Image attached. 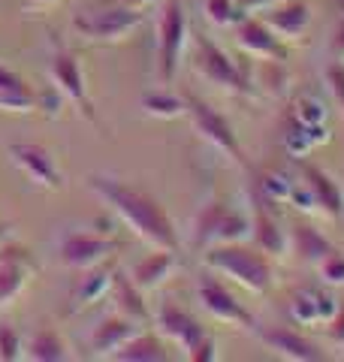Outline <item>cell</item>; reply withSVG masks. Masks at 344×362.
<instances>
[{
    "instance_id": "6da1fadb",
    "label": "cell",
    "mask_w": 344,
    "mask_h": 362,
    "mask_svg": "<svg viewBox=\"0 0 344 362\" xmlns=\"http://www.w3.org/2000/svg\"><path fill=\"white\" fill-rule=\"evenodd\" d=\"M88 187L100 202L118 214V218L139 235L142 242L151 247H166V251H178V230L166 209L160 206L154 197H148L145 190H136L130 185H124L121 178H109V175H91Z\"/></svg>"
},
{
    "instance_id": "7a4b0ae2",
    "label": "cell",
    "mask_w": 344,
    "mask_h": 362,
    "mask_svg": "<svg viewBox=\"0 0 344 362\" xmlns=\"http://www.w3.org/2000/svg\"><path fill=\"white\" fill-rule=\"evenodd\" d=\"M202 251H205L202 254L205 269L233 278L236 284H242L251 293H269L275 272L269 263V254H263L257 245L227 242V245H209Z\"/></svg>"
},
{
    "instance_id": "3957f363",
    "label": "cell",
    "mask_w": 344,
    "mask_h": 362,
    "mask_svg": "<svg viewBox=\"0 0 344 362\" xmlns=\"http://www.w3.org/2000/svg\"><path fill=\"white\" fill-rule=\"evenodd\" d=\"M188 33H190V25L181 0H166L157 25V76L164 85H172V78L178 76Z\"/></svg>"
},
{
    "instance_id": "277c9868",
    "label": "cell",
    "mask_w": 344,
    "mask_h": 362,
    "mask_svg": "<svg viewBox=\"0 0 344 362\" xmlns=\"http://www.w3.org/2000/svg\"><path fill=\"white\" fill-rule=\"evenodd\" d=\"M142 25V9L130 6H91L73 16V28L94 42H121Z\"/></svg>"
},
{
    "instance_id": "5b68a950",
    "label": "cell",
    "mask_w": 344,
    "mask_h": 362,
    "mask_svg": "<svg viewBox=\"0 0 344 362\" xmlns=\"http://www.w3.org/2000/svg\"><path fill=\"white\" fill-rule=\"evenodd\" d=\"M185 112L190 115L193 130H197L205 142H212L217 151H224L229 160H236L239 166L248 163L242 145H239V136L233 130V124H229L214 106H209L205 100H197V97H185Z\"/></svg>"
},
{
    "instance_id": "8992f818",
    "label": "cell",
    "mask_w": 344,
    "mask_h": 362,
    "mask_svg": "<svg viewBox=\"0 0 344 362\" xmlns=\"http://www.w3.org/2000/svg\"><path fill=\"white\" fill-rule=\"evenodd\" d=\"M197 70H200V76L209 78L212 85H221L239 97H248L251 90H254V82L248 78V73L242 66L229 58L221 45H214L205 37L197 42Z\"/></svg>"
},
{
    "instance_id": "52a82bcc",
    "label": "cell",
    "mask_w": 344,
    "mask_h": 362,
    "mask_svg": "<svg viewBox=\"0 0 344 362\" xmlns=\"http://www.w3.org/2000/svg\"><path fill=\"white\" fill-rule=\"evenodd\" d=\"M49 76H52V88L57 90V94L70 100L88 121H94V103H91V97H88L82 64H79L76 54L73 52H57L52 58V64H49Z\"/></svg>"
},
{
    "instance_id": "ba28073f",
    "label": "cell",
    "mask_w": 344,
    "mask_h": 362,
    "mask_svg": "<svg viewBox=\"0 0 344 362\" xmlns=\"http://www.w3.org/2000/svg\"><path fill=\"white\" fill-rule=\"evenodd\" d=\"M118 251V242L109 239V235H100V233H67L61 239V263L67 269H91L97 263H106V259Z\"/></svg>"
},
{
    "instance_id": "9c48e42d",
    "label": "cell",
    "mask_w": 344,
    "mask_h": 362,
    "mask_svg": "<svg viewBox=\"0 0 344 362\" xmlns=\"http://www.w3.org/2000/svg\"><path fill=\"white\" fill-rule=\"evenodd\" d=\"M9 157H13V163L33 181V185H40L45 190H61L64 187V173L57 169L55 157L45 151L42 145L16 142V145H9Z\"/></svg>"
},
{
    "instance_id": "30bf717a",
    "label": "cell",
    "mask_w": 344,
    "mask_h": 362,
    "mask_svg": "<svg viewBox=\"0 0 344 362\" xmlns=\"http://www.w3.org/2000/svg\"><path fill=\"white\" fill-rule=\"evenodd\" d=\"M197 299H200L202 308L214 317V320L229 323V326H254L251 311L224 284H217L214 278H202L200 281L197 284Z\"/></svg>"
},
{
    "instance_id": "8fae6325",
    "label": "cell",
    "mask_w": 344,
    "mask_h": 362,
    "mask_svg": "<svg viewBox=\"0 0 344 362\" xmlns=\"http://www.w3.org/2000/svg\"><path fill=\"white\" fill-rule=\"evenodd\" d=\"M30 272H33V263L25 247L6 239L0 242V308H6L9 302L18 299Z\"/></svg>"
},
{
    "instance_id": "7c38bea8",
    "label": "cell",
    "mask_w": 344,
    "mask_h": 362,
    "mask_svg": "<svg viewBox=\"0 0 344 362\" xmlns=\"http://www.w3.org/2000/svg\"><path fill=\"white\" fill-rule=\"evenodd\" d=\"M260 341L269 350H275L281 359L290 362H323L326 354L314 341H308L305 335L284 329V326H260Z\"/></svg>"
},
{
    "instance_id": "4fadbf2b",
    "label": "cell",
    "mask_w": 344,
    "mask_h": 362,
    "mask_svg": "<svg viewBox=\"0 0 344 362\" xmlns=\"http://www.w3.org/2000/svg\"><path fill=\"white\" fill-rule=\"evenodd\" d=\"M157 332L166 335L169 341H176L181 350H185V354H190V350L197 347L205 335H209L200 320H193L188 311H181L178 305H172V302L160 305V311H157Z\"/></svg>"
},
{
    "instance_id": "5bb4252c",
    "label": "cell",
    "mask_w": 344,
    "mask_h": 362,
    "mask_svg": "<svg viewBox=\"0 0 344 362\" xmlns=\"http://www.w3.org/2000/svg\"><path fill=\"white\" fill-rule=\"evenodd\" d=\"M236 40L251 54V58H272V61H284L287 58V52L281 45V37L263 18H248V16L239 18Z\"/></svg>"
},
{
    "instance_id": "9a60e30c",
    "label": "cell",
    "mask_w": 344,
    "mask_h": 362,
    "mask_svg": "<svg viewBox=\"0 0 344 362\" xmlns=\"http://www.w3.org/2000/svg\"><path fill=\"white\" fill-rule=\"evenodd\" d=\"M263 21L278 33L281 40H299L311 25V6L302 0H278L275 6L266 9Z\"/></svg>"
},
{
    "instance_id": "2e32d148",
    "label": "cell",
    "mask_w": 344,
    "mask_h": 362,
    "mask_svg": "<svg viewBox=\"0 0 344 362\" xmlns=\"http://www.w3.org/2000/svg\"><path fill=\"white\" fill-rule=\"evenodd\" d=\"M136 332H139V323L115 311V314H109V317H103V320L94 326V329H91L88 344H91V350H94V354L112 356L115 350H118L121 344H127Z\"/></svg>"
},
{
    "instance_id": "e0dca14e",
    "label": "cell",
    "mask_w": 344,
    "mask_h": 362,
    "mask_svg": "<svg viewBox=\"0 0 344 362\" xmlns=\"http://www.w3.org/2000/svg\"><path fill=\"white\" fill-rule=\"evenodd\" d=\"M299 173L302 181L308 185V190L314 194V202L323 209L329 218H341L344 214V197H341V187L332 181V175H326L320 166L314 163H299Z\"/></svg>"
},
{
    "instance_id": "ac0fdd59",
    "label": "cell",
    "mask_w": 344,
    "mask_h": 362,
    "mask_svg": "<svg viewBox=\"0 0 344 362\" xmlns=\"http://www.w3.org/2000/svg\"><path fill=\"white\" fill-rule=\"evenodd\" d=\"M176 272V251H166V247H154V254L142 257L139 263L133 266L130 272V281L136 287H139L142 293L148 290H157L164 281Z\"/></svg>"
},
{
    "instance_id": "d6986e66",
    "label": "cell",
    "mask_w": 344,
    "mask_h": 362,
    "mask_svg": "<svg viewBox=\"0 0 344 362\" xmlns=\"http://www.w3.org/2000/svg\"><path fill=\"white\" fill-rule=\"evenodd\" d=\"M109 293H112V299H115V311H118V314L130 317V320H136L139 326L151 320V311H148V305H145V293L133 284L130 275H121V272H115Z\"/></svg>"
},
{
    "instance_id": "ffe728a7",
    "label": "cell",
    "mask_w": 344,
    "mask_h": 362,
    "mask_svg": "<svg viewBox=\"0 0 344 362\" xmlns=\"http://www.w3.org/2000/svg\"><path fill=\"white\" fill-rule=\"evenodd\" d=\"M251 235H254V245L260 247L263 254H284L287 247H290V242H287V235H284V230L278 226V221H275L263 206L254 209Z\"/></svg>"
},
{
    "instance_id": "44dd1931",
    "label": "cell",
    "mask_w": 344,
    "mask_h": 362,
    "mask_svg": "<svg viewBox=\"0 0 344 362\" xmlns=\"http://www.w3.org/2000/svg\"><path fill=\"white\" fill-rule=\"evenodd\" d=\"M287 242H290L293 251L299 254L305 263H311V266H317L320 259L332 251V242L320 230H314V226H308V223L293 226L290 235H287Z\"/></svg>"
},
{
    "instance_id": "7402d4cb",
    "label": "cell",
    "mask_w": 344,
    "mask_h": 362,
    "mask_svg": "<svg viewBox=\"0 0 344 362\" xmlns=\"http://www.w3.org/2000/svg\"><path fill=\"white\" fill-rule=\"evenodd\" d=\"M37 94L25 85V78L13 76L0 66V112H33Z\"/></svg>"
},
{
    "instance_id": "603a6c76",
    "label": "cell",
    "mask_w": 344,
    "mask_h": 362,
    "mask_svg": "<svg viewBox=\"0 0 344 362\" xmlns=\"http://www.w3.org/2000/svg\"><path fill=\"white\" fill-rule=\"evenodd\" d=\"M88 275L85 281L76 287L73 293V302H76V308H88V305H94L100 302L103 296H109V290H112V275H115V269L109 263H97V266H91L85 269Z\"/></svg>"
},
{
    "instance_id": "cb8c5ba5",
    "label": "cell",
    "mask_w": 344,
    "mask_h": 362,
    "mask_svg": "<svg viewBox=\"0 0 344 362\" xmlns=\"http://www.w3.org/2000/svg\"><path fill=\"white\" fill-rule=\"evenodd\" d=\"M112 359H118V362H164L166 350H164V344H160L157 335L136 332L127 344H121L118 350H115Z\"/></svg>"
},
{
    "instance_id": "d4e9b609",
    "label": "cell",
    "mask_w": 344,
    "mask_h": 362,
    "mask_svg": "<svg viewBox=\"0 0 344 362\" xmlns=\"http://www.w3.org/2000/svg\"><path fill=\"white\" fill-rule=\"evenodd\" d=\"M25 356L33 362H64L70 359V350H67V341L55 329H40L28 338Z\"/></svg>"
},
{
    "instance_id": "484cf974",
    "label": "cell",
    "mask_w": 344,
    "mask_h": 362,
    "mask_svg": "<svg viewBox=\"0 0 344 362\" xmlns=\"http://www.w3.org/2000/svg\"><path fill=\"white\" fill-rule=\"evenodd\" d=\"M224 202H205V206L197 211V218H193V226H190V242L193 247H209L212 239H214V230L217 223H221V214H224Z\"/></svg>"
},
{
    "instance_id": "4316f807",
    "label": "cell",
    "mask_w": 344,
    "mask_h": 362,
    "mask_svg": "<svg viewBox=\"0 0 344 362\" xmlns=\"http://www.w3.org/2000/svg\"><path fill=\"white\" fill-rule=\"evenodd\" d=\"M251 235V218L242 209H224L221 214V223L214 230V239L212 245H227V242H245Z\"/></svg>"
},
{
    "instance_id": "83f0119b",
    "label": "cell",
    "mask_w": 344,
    "mask_h": 362,
    "mask_svg": "<svg viewBox=\"0 0 344 362\" xmlns=\"http://www.w3.org/2000/svg\"><path fill=\"white\" fill-rule=\"evenodd\" d=\"M142 109L154 118H178L185 112V97L169 94V90H157V94L142 97Z\"/></svg>"
},
{
    "instance_id": "f1b7e54d",
    "label": "cell",
    "mask_w": 344,
    "mask_h": 362,
    "mask_svg": "<svg viewBox=\"0 0 344 362\" xmlns=\"http://www.w3.org/2000/svg\"><path fill=\"white\" fill-rule=\"evenodd\" d=\"M257 85H263V90L269 94H284L287 88V73H284V61H272V58H263L257 64Z\"/></svg>"
},
{
    "instance_id": "f546056e",
    "label": "cell",
    "mask_w": 344,
    "mask_h": 362,
    "mask_svg": "<svg viewBox=\"0 0 344 362\" xmlns=\"http://www.w3.org/2000/svg\"><path fill=\"white\" fill-rule=\"evenodd\" d=\"M293 118L299 127H314V124H326V106L317 97H299L293 109Z\"/></svg>"
},
{
    "instance_id": "4dcf8cb0",
    "label": "cell",
    "mask_w": 344,
    "mask_h": 362,
    "mask_svg": "<svg viewBox=\"0 0 344 362\" xmlns=\"http://www.w3.org/2000/svg\"><path fill=\"white\" fill-rule=\"evenodd\" d=\"M290 314L296 323H320V314H317V299H314V290H302L296 293L293 302H290Z\"/></svg>"
},
{
    "instance_id": "1f68e13d",
    "label": "cell",
    "mask_w": 344,
    "mask_h": 362,
    "mask_svg": "<svg viewBox=\"0 0 344 362\" xmlns=\"http://www.w3.org/2000/svg\"><path fill=\"white\" fill-rule=\"evenodd\" d=\"M202 6H205V16H209V21H212V25H217V28L233 25V21L245 18V16L236 9L233 0H202Z\"/></svg>"
},
{
    "instance_id": "d6a6232c",
    "label": "cell",
    "mask_w": 344,
    "mask_h": 362,
    "mask_svg": "<svg viewBox=\"0 0 344 362\" xmlns=\"http://www.w3.org/2000/svg\"><path fill=\"white\" fill-rule=\"evenodd\" d=\"M25 356V344L21 335L9 323H0V362H16Z\"/></svg>"
},
{
    "instance_id": "836d02e7",
    "label": "cell",
    "mask_w": 344,
    "mask_h": 362,
    "mask_svg": "<svg viewBox=\"0 0 344 362\" xmlns=\"http://www.w3.org/2000/svg\"><path fill=\"white\" fill-rule=\"evenodd\" d=\"M317 272H320V278H323L326 284H332V287L344 284V254H338L336 247H332V251L317 263Z\"/></svg>"
},
{
    "instance_id": "e575fe53",
    "label": "cell",
    "mask_w": 344,
    "mask_h": 362,
    "mask_svg": "<svg viewBox=\"0 0 344 362\" xmlns=\"http://www.w3.org/2000/svg\"><path fill=\"white\" fill-rule=\"evenodd\" d=\"M263 190H266V197L272 199V202H287L290 199V187H293V181H287L284 175H278V173H269V175H263Z\"/></svg>"
},
{
    "instance_id": "d590c367",
    "label": "cell",
    "mask_w": 344,
    "mask_h": 362,
    "mask_svg": "<svg viewBox=\"0 0 344 362\" xmlns=\"http://www.w3.org/2000/svg\"><path fill=\"white\" fill-rule=\"evenodd\" d=\"M323 78H326L329 94L336 97V103L344 109V64L341 61H332L326 70H323Z\"/></svg>"
},
{
    "instance_id": "8d00e7d4",
    "label": "cell",
    "mask_w": 344,
    "mask_h": 362,
    "mask_svg": "<svg viewBox=\"0 0 344 362\" xmlns=\"http://www.w3.org/2000/svg\"><path fill=\"white\" fill-rule=\"evenodd\" d=\"M284 148L290 151L293 157H305L308 151L314 148V145H311V139H308L305 127H299V124H296V130H290V133H287V139H284Z\"/></svg>"
},
{
    "instance_id": "74e56055",
    "label": "cell",
    "mask_w": 344,
    "mask_h": 362,
    "mask_svg": "<svg viewBox=\"0 0 344 362\" xmlns=\"http://www.w3.org/2000/svg\"><path fill=\"white\" fill-rule=\"evenodd\" d=\"M287 202H293L299 211H314L317 209V202H314V194L308 190L305 181H293V187H290V199Z\"/></svg>"
},
{
    "instance_id": "f35d334b",
    "label": "cell",
    "mask_w": 344,
    "mask_h": 362,
    "mask_svg": "<svg viewBox=\"0 0 344 362\" xmlns=\"http://www.w3.org/2000/svg\"><path fill=\"white\" fill-rule=\"evenodd\" d=\"M314 299H317V314H320V320H332L336 317V311H338V299L332 296V293H317L314 290Z\"/></svg>"
},
{
    "instance_id": "ab89813d",
    "label": "cell",
    "mask_w": 344,
    "mask_h": 362,
    "mask_svg": "<svg viewBox=\"0 0 344 362\" xmlns=\"http://www.w3.org/2000/svg\"><path fill=\"white\" fill-rule=\"evenodd\" d=\"M214 350H217V347H214V341H212V335H205L202 341L188 354V359H190V362H214V359H217Z\"/></svg>"
},
{
    "instance_id": "60d3db41",
    "label": "cell",
    "mask_w": 344,
    "mask_h": 362,
    "mask_svg": "<svg viewBox=\"0 0 344 362\" xmlns=\"http://www.w3.org/2000/svg\"><path fill=\"white\" fill-rule=\"evenodd\" d=\"M326 332H329V338H332V341L344 347V305H338L336 317H332V320L326 323Z\"/></svg>"
},
{
    "instance_id": "b9f144b4",
    "label": "cell",
    "mask_w": 344,
    "mask_h": 362,
    "mask_svg": "<svg viewBox=\"0 0 344 362\" xmlns=\"http://www.w3.org/2000/svg\"><path fill=\"white\" fill-rule=\"evenodd\" d=\"M236 4V9L242 16H251V13H260V9H269V6H275L278 0H233Z\"/></svg>"
},
{
    "instance_id": "7bdbcfd3",
    "label": "cell",
    "mask_w": 344,
    "mask_h": 362,
    "mask_svg": "<svg viewBox=\"0 0 344 362\" xmlns=\"http://www.w3.org/2000/svg\"><path fill=\"white\" fill-rule=\"evenodd\" d=\"M332 49H336L338 58L344 54V21H341V25L336 28V33H332Z\"/></svg>"
},
{
    "instance_id": "ee69618b",
    "label": "cell",
    "mask_w": 344,
    "mask_h": 362,
    "mask_svg": "<svg viewBox=\"0 0 344 362\" xmlns=\"http://www.w3.org/2000/svg\"><path fill=\"white\" fill-rule=\"evenodd\" d=\"M124 6H130V9H145V6H151L154 0H121Z\"/></svg>"
},
{
    "instance_id": "f6af8a7d",
    "label": "cell",
    "mask_w": 344,
    "mask_h": 362,
    "mask_svg": "<svg viewBox=\"0 0 344 362\" xmlns=\"http://www.w3.org/2000/svg\"><path fill=\"white\" fill-rule=\"evenodd\" d=\"M6 239V226H0V242H4Z\"/></svg>"
},
{
    "instance_id": "bcb514c9",
    "label": "cell",
    "mask_w": 344,
    "mask_h": 362,
    "mask_svg": "<svg viewBox=\"0 0 344 362\" xmlns=\"http://www.w3.org/2000/svg\"><path fill=\"white\" fill-rule=\"evenodd\" d=\"M37 4H55V0H37Z\"/></svg>"
}]
</instances>
